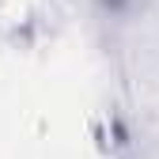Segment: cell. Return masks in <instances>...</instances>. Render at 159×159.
Returning a JSON list of instances; mask_svg holds the SVG:
<instances>
[{"label": "cell", "instance_id": "1", "mask_svg": "<svg viewBox=\"0 0 159 159\" xmlns=\"http://www.w3.org/2000/svg\"><path fill=\"white\" fill-rule=\"evenodd\" d=\"M91 4L98 8V15L114 19V23H133L152 8V0H91Z\"/></svg>", "mask_w": 159, "mask_h": 159}]
</instances>
